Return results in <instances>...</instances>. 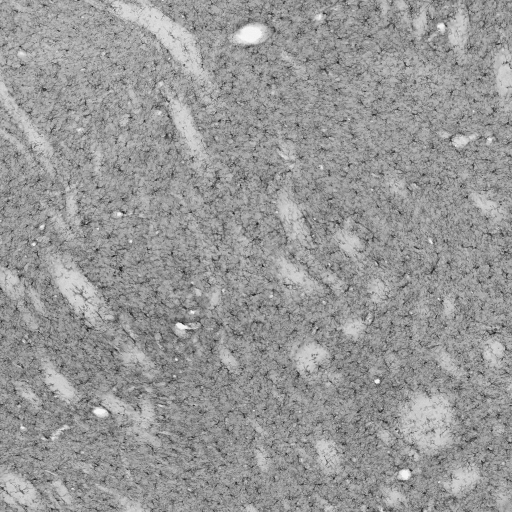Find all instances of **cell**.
Wrapping results in <instances>:
<instances>
[{"mask_svg":"<svg viewBox=\"0 0 512 512\" xmlns=\"http://www.w3.org/2000/svg\"><path fill=\"white\" fill-rule=\"evenodd\" d=\"M411 408L409 427L414 441L429 447L438 445V440L443 443L450 426L448 407L442 401L424 398Z\"/></svg>","mask_w":512,"mask_h":512,"instance_id":"obj_1","label":"cell"}]
</instances>
